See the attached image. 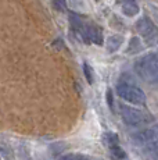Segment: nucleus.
I'll return each instance as SVG.
<instances>
[{
  "instance_id": "1",
  "label": "nucleus",
  "mask_w": 158,
  "mask_h": 160,
  "mask_svg": "<svg viewBox=\"0 0 158 160\" xmlns=\"http://www.w3.org/2000/svg\"><path fill=\"white\" fill-rule=\"evenodd\" d=\"M135 72L148 85L158 87V54L150 53L142 56L133 64Z\"/></svg>"
},
{
  "instance_id": "2",
  "label": "nucleus",
  "mask_w": 158,
  "mask_h": 160,
  "mask_svg": "<svg viewBox=\"0 0 158 160\" xmlns=\"http://www.w3.org/2000/svg\"><path fill=\"white\" fill-rule=\"evenodd\" d=\"M119 113L125 124L130 125V127H143L150 122H153L154 117L148 114L147 112L142 109H136V107L128 106V104H119Z\"/></svg>"
},
{
  "instance_id": "3",
  "label": "nucleus",
  "mask_w": 158,
  "mask_h": 160,
  "mask_svg": "<svg viewBox=\"0 0 158 160\" xmlns=\"http://www.w3.org/2000/svg\"><path fill=\"white\" fill-rule=\"evenodd\" d=\"M135 28L147 46L158 45V27L148 17H142L136 21Z\"/></svg>"
},
{
  "instance_id": "4",
  "label": "nucleus",
  "mask_w": 158,
  "mask_h": 160,
  "mask_svg": "<svg viewBox=\"0 0 158 160\" xmlns=\"http://www.w3.org/2000/svg\"><path fill=\"white\" fill-rule=\"evenodd\" d=\"M117 95L122 100L128 103L137 104V106H144L146 104V93L140 88L130 84H119L117 87Z\"/></svg>"
},
{
  "instance_id": "5",
  "label": "nucleus",
  "mask_w": 158,
  "mask_h": 160,
  "mask_svg": "<svg viewBox=\"0 0 158 160\" xmlns=\"http://www.w3.org/2000/svg\"><path fill=\"white\" fill-rule=\"evenodd\" d=\"M78 35L81 36V39L85 43L103 45V42H105L101 28L99 25H95V24H85V27Z\"/></svg>"
},
{
  "instance_id": "6",
  "label": "nucleus",
  "mask_w": 158,
  "mask_h": 160,
  "mask_svg": "<svg viewBox=\"0 0 158 160\" xmlns=\"http://www.w3.org/2000/svg\"><path fill=\"white\" fill-rule=\"evenodd\" d=\"M133 141L136 143H151L158 139V124L153 125L150 128L142 130L136 134H133Z\"/></svg>"
},
{
  "instance_id": "7",
  "label": "nucleus",
  "mask_w": 158,
  "mask_h": 160,
  "mask_svg": "<svg viewBox=\"0 0 158 160\" xmlns=\"http://www.w3.org/2000/svg\"><path fill=\"white\" fill-rule=\"evenodd\" d=\"M115 3L121 7L122 14L126 15V17H129V18L136 17V15L139 14V11H140L136 0H115Z\"/></svg>"
},
{
  "instance_id": "8",
  "label": "nucleus",
  "mask_w": 158,
  "mask_h": 160,
  "mask_svg": "<svg viewBox=\"0 0 158 160\" xmlns=\"http://www.w3.org/2000/svg\"><path fill=\"white\" fill-rule=\"evenodd\" d=\"M123 36L122 35H111V36H108L107 38V41H105V50L108 52V53H115V52H118L121 48H122V45H123Z\"/></svg>"
},
{
  "instance_id": "9",
  "label": "nucleus",
  "mask_w": 158,
  "mask_h": 160,
  "mask_svg": "<svg viewBox=\"0 0 158 160\" xmlns=\"http://www.w3.org/2000/svg\"><path fill=\"white\" fill-rule=\"evenodd\" d=\"M103 142H104V145L110 149V148L115 146V145H119V138H118V135L115 134V132L107 131L104 135H103Z\"/></svg>"
},
{
  "instance_id": "10",
  "label": "nucleus",
  "mask_w": 158,
  "mask_h": 160,
  "mask_svg": "<svg viewBox=\"0 0 158 160\" xmlns=\"http://www.w3.org/2000/svg\"><path fill=\"white\" fill-rule=\"evenodd\" d=\"M142 50H143V46H142L140 38L133 36V38L130 39L129 46H128V49H126V53L128 54H136V53H140Z\"/></svg>"
},
{
  "instance_id": "11",
  "label": "nucleus",
  "mask_w": 158,
  "mask_h": 160,
  "mask_svg": "<svg viewBox=\"0 0 158 160\" xmlns=\"http://www.w3.org/2000/svg\"><path fill=\"white\" fill-rule=\"evenodd\" d=\"M69 24H71V28L75 31L77 33H79L82 31V28L85 27V21L82 20L81 17H79L78 14H74V13H71L69 14Z\"/></svg>"
},
{
  "instance_id": "12",
  "label": "nucleus",
  "mask_w": 158,
  "mask_h": 160,
  "mask_svg": "<svg viewBox=\"0 0 158 160\" xmlns=\"http://www.w3.org/2000/svg\"><path fill=\"white\" fill-rule=\"evenodd\" d=\"M83 74H85V78H86V81L89 82L90 85L93 84V81H95V71H93L92 66H90L89 63H83Z\"/></svg>"
},
{
  "instance_id": "13",
  "label": "nucleus",
  "mask_w": 158,
  "mask_h": 160,
  "mask_svg": "<svg viewBox=\"0 0 158 160\" xmlns=\"http://www.w3.org/2000/svg\"><path fill=\"white\" fill-rule=\"evenodd\" d=\"M110 152H111V155H112V158L114 159H117V160H122V159H125L126 158V153H125V150L122 149L119 145H115V146H112L110 148Z\"/></svg>"
},
{
  "instance_id": "14",
  "label": "nucleus",
  "mask_w": 158,
  "mask_h": 160,
  "mask_svg": "<svg viewBox=\"0 0 158 160\" xmlns=\"http://www.w3.org/2000/svg\"><path fill=\"white\" fill-rule=\"evenodd\" d=\"M0 156H3V158H10L11 156L10 148L7 145H4V143H0Z\"/></svg>"
},
{
  "instance_id": "15",
  "label": "nucleus",
  "mask_w": 158,
  "mask_h": 160,
  "mask_svg": "<svg viewBox=\"0 0 158 160\" xmlns=\"http://www.w3.org/2000/svg\"><path fill=\"white\" fill-rule=\"evenodd\" d=\"M105 100H107L108 103V107H110L111 110H114V98H112V92L108 89L107 93H105Z\"/></svg>"
},
{
  "instance_id": "16",
  "label": "nucleus",
  "mask_w": 158,
  "mask_h": 160,
  "mask_svg": "<svg viewBox=\"0 0 158 160\" xmlns=\"http://www.w3.org/2000/svg\"><path fill=\"white\" fill-rule=\"evenodd\" d=\"M81 155H74V153H68V155H64L60 158V160H81Z\"/></svg>"
},
{
  "instance_id": "17",
  "label": "nucleus",
  "mask_w": 158,
  "mask_h": 160,
  "mask_svg": "<svg viewBox=\"0 0 158 160\" xmlns=\"http://www.w3.org/2000/svg\"><path fill=\"white\" fill-rule=\"evenodd\" d=\"M81 160H89V159H86V158H83V156H82V159Z\"/></svg>"
}]
</instances>
